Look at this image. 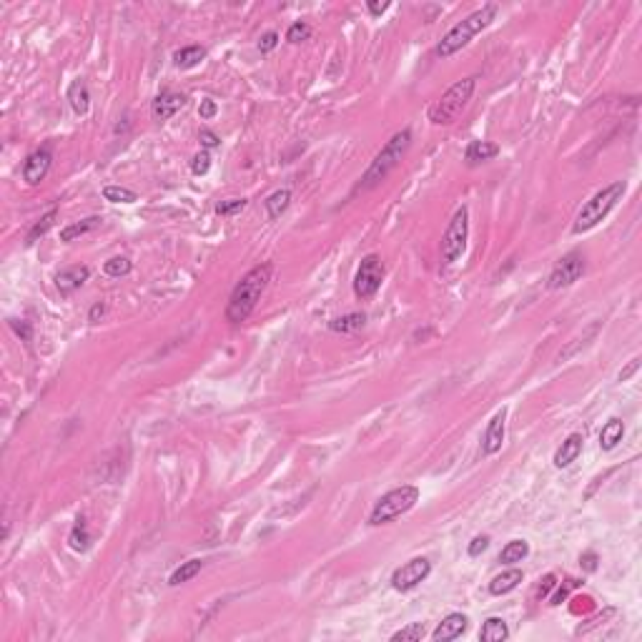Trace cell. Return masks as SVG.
Wrapping results in <instances>:
<instances>
[{
	"mask_svg": "<svg viewBox=\"0 0 642 642\" xmlns=\"http://www.w3.org/2000/svg\"><path fill=\"white\" fill-rule=\"evenodd\" d=\"M587 269V261H584L582 251H569L555 263V269L547 278V289L557 292V289H564V286H572L575 281H580Z\"/></svg>",
	"mask_w": 642,
	"mask_h": 642,
	"instance_id": "9",
	"label": "cell"
},
{
	"mask_svg": "<svg viewBox=\"0 0 642 642\" xmlns=\"http://www.w3.org/2000/svg\"><path fill=\"white\" fill-rule=\"evenodd\" d=\"M204 569V562L201 560H189V562H183L181 567H176L174 569V575L168 577V584L171 587H178V584H183V582H189V580H193V577L198 575Z\"/></svg>",
	"mask_w": 642,
	"mask_h": 642,
	"instance_id": "24",
	"label": "cell"
},
{
	"mask_svg": "<svg viewBox=\"0 0 642 642\" xmlns=\"http://www.w3.org/2000/svg\"><path fill=\"white\" fill-rule=\"evenodd\" d=\"M204 58H206V51L201 48V45H186V48H181V51L174 53V63L178 68H193V66H198Z\"/></svg>",
	"mask_w": 642,
	"mask_h": 642,
	"instance_id": "25",
	"label": "cell"
},
{
	"mask_svg": "<svg viewBox=\"0 0 642 642\" xmlns=\"http://www.w3.org/2000/svg\"><path fill=\"white\" fill-rule=\"evenodd\" d=\"M10 329H13L15 334L21 336L23 342H30V336H33V329H30L28 321H21V319H10Z\"/></svg>",
	"mask_w": 642,
	"mask_h": 642,
	"instance_id": "38",
	"label": "cell"
},
{
	"mask_svg": "<svg viewBox=\"0 0 642 642\" xmlns=\"http://www.w3.org/2000/svg\"><path fill=\"white\" fill-rule=\"evenodd\" d=\"M504 434H507V409H499L492 419H489V427L484 431V439H482V449L484 454H497L504 444Z\"/></svg>",
	"mask_w": 642,
	"mask_h": 642,
	"instance_id": "12",
	"label": "cell"
},
{
	"mask_svg": "<svg viewBox=\"0 0 642 642\" xmlns=\"http://www.w3.org/2000/svg\"><path fill=\"white\" fill-rule=\"evenodd\" d=\"M497 15V5L495 3H487V5H482L479 10H475L472 15H467L464 21H460L457 25H454L449 33H447L442 40L437 43V56L439 58H452L454 53H460L464 45L472 43V38L477 36V33H482V30L487 28L489 23L495 21Z\"/></svg>",
	"mask_w": 642,
	"mask_h": 642,
	"instance_id": "2",
	"label": "cell"
},
{
	"mask_svg": "<svg viewBox=\"0 0 642 642\" xmlns=\"http://www.w3.org/2000/svg\"><path fill=\"white\" fill-rule=\"evenodd\" d=\"M637 369H640V359H632V361H630V364L625 366V369H622L620 374H617V381H628L630 377H632V374L637 372Z\"/></svg>",
	"mask_w": 642,
	"mask_h": 642,
	"instance_id": "40",
	"label": "cell"
},
{
	"mask_svg": "<svg viewBox=\"0 0 642 642\" xmlns=\"http://www.w3.org/2000/svg\"><path fill=\"white\" fill-rule=\"evenodd\" d=\"M243 209H246V198H231V201H221V204L216 206V213H221V216H231V213L243 211Z\"/></svg>",
	"mask_w": 642,
	"mask_h": 642,
	"instance_id": "35",
	"label": "cell"
},
{
	"mask_svg": "<svg viewBox=\"0 0 642 642\" xmlns=\"http://www.w3.org/2000/svg\"><path fill=\"white\" fill-rule=\"evenodd\" d=\"M278 45V33L276 30H269V33H263L261 38H259V51L261 53H271L274 48Z\"/></svg>",
	"mask_w": 642,
	"mask_h": 642,
	"instance_id": "36",
	"label": "cell"
},
{
	"mask_svg": "<svg viewBox=\"0 0 642 642\" xmlns=\"http://www.w3.org/2000/svg\"><path fill=\"white\" fill-rule=\"evenodd\" d=\"M68 545L75 549V552H86L88 545H91V534L86 530V519L78 517L75 519V527L71 530V537H68Z\"/></svg>",
	"mask_w": 642,
	"mask_h": 642,
	"instance_id": "28",
	"label": "cell"
},
{
	"mask_svg": "<svg viewBox=\"0 0 642 642\" xmlns=\"http://www.w3.org/2000/svg\"><path fill=\"white\" fill-rule=\"evenodd\" d=\"M68 101H71V108L78 113V116H86L88 108H91V93H88V86L83 80H75L68 88Z\"/></svg>",
	"mask_w": 642,
	"mask_h": 642,
	"instance_id": "20",
	"label": "cell"
},
{
	"mask_svg": "<svg viewBox=\"0 0 642 642\" xmlns=\"http://www.w3.org/2000/svg\"><path fill=\"white\" fill-rule=\"evenodd\" d=\"M88 276H91L88 266H71V269L60 271L58 276H56V289L60 292V296H71V294L78 292L80 286L86 284Z\"/></svg>",
	"mask_w": 642,
	"mask_h": 642,
	"instance_id": "15",
	"label": "cell"
},
{
	"mask_svg": "<svg viewBox=\"0 0 642 642\" xmlns=\"http://www.w3.org/2000/svg\"><path fill=\"white\" fill-rule=\"evenodd\" d=\"M51 163H53V156L48 146L33 151V154L25 158V163H23V181L28 183V186H38V183L48 176Z\"/></svg>",
	"mask_w": 642,
	"mask_h": 642,
	"instance_id": "11",
	"label": "cell"
},
{
	"mask_svg": "<svg viewBox=\"0 0 642 642\" xmlns=\"http://www.w3.org/2000/svg\"><path fill=\"white\" fill-rule=\"evenodd\" d=\"M216 110H219V106H216L211 98H206V101H201V106H198V116H201V121H209V118L216 116Z\"/></svg>",
	"mask_w": 642,
	"mask_h": 642,
	"instance_id": "39",
	"label": "cell"
},
{
	"mask_svg": "<svg viewBox=\"0 0 642 642\" xmlns=\"http://www.w3.org/2000/svg\"><path fill=\"white\" fill-rule=\"evenodd\" d=\"M103 198L110 201V204H136L139 193L131 189H123V186H106L103 189Z\"/></svg>",
	"mask_w": 642,
	"mask_h": 642,
	"instance_id": "29",
	"label": "cell"
},
{
	"mask_svg": "<svg viewBox=\"0 0 642 642\" xmlns=\"http://www.w3.org/2000/svg\"><path fill=\"white\" fill-rule=\"evenodd\" d=\"M101 224V219L98 216H91V219H86V221H80V224H73V226H66L63 231H60V241H73V239H78V236H83V234H88V231H93L95 226Z\"/></svg>",
	"mask_w": 642,
	"mask_h": 642,
	"instance_id": "30",
	"label": "cell"
},
{
	"mask_svg": "<svg viewBox=\"0 0 642 642\" xmlns=\"http://www.w3.org/2000/svg\"><path fill=\"white\" fill-rule=\"evenodd\" d=\"M416 502H419V489L414 484H401L396 489H389L387 495H381L379 502L374 504L372 514H369V525H389L392 519L407 514Z\"/></svg>",
	"mask_w": 642,
	"mask_h": 642,
	"instance_id": "6",
	"label": "cell"
},
{
	"mask_svg": "<svg viewBox=\"0 0 642 642\" xmlns=\"http://www.w3.org/2000/svg\"><path fill=\"white\" fill-rule=\"evenodd\" d=\"M487 547H489V537H487V534H477L475 540L469 542L467 552H469V557H479Z\"/></svg>",
	"mask_w": 642,
	"mask_h": 642,
	"instance_id": "37",
	"label": "cell"
},
{
	"mask_svg": "<svg viewBox=\"0 0 642 642\" xmlns=\"http://www.w3.org/2000/svg\"><path fill=\"white\" fill-rule=\"evenodd\" d=\"M289 204H292V191L289 189H278V191H274L266 201H263V206H266V213H269V219L271 221H276L281 213L289 209Z\"/></svg>",
	"mask_w": 642,
	"mask_h": 642,
	"instance_id": "23",
	"label": "cell"
},
{
	"mask_svg": "<svg viewBox=\"0 0 642 642\" xmlns=\"http://www.w3.org/2000/svg\"><path fill=\"white\" fill-rule=\"evenodd\" d=\"M103 314H106V307H103L101 301H98V304H93V307H91V311H88V321H93V324H95V321L101 319Z\"/></svg>",
	"mask_w": 642,
	"mask_h": 642,
	"instance_id": "44",
	"label": "cell"
},
{
	"mask_svg": "<svg viewBox=\"0 0 642 642\" xmlns=\"http://www.w3.org/2000/svg\"><path fill=\"white\" fill-rule=\"evenodd\" d=\"M56 216H58V206H53V209H48V213L45 216H40V219L33 224V228L28 231V236H25V243H36L40 236L48 234V228L53 226V221H56Z\"/></svg>",
	"mask_w": 642,
	"mask_h": 642,
	"instance_id": "27",
	"label": "cell"
},
{
	"mask_svg": "<svg viewBox=\"0 0 642 642\" xmlns=\"http://www.w3.org/2000/svg\"><path fill=\"white\" fill-rule=\"evenodd\" d=\"M131 269H133V263H131V259H126V256H113V259H108V261L103 263V271L113 278L128 276Z\"/></svg>",
	"mask_w": 642,
	"mask_h": 642,
	"instance_id": "31",
	"label": "cell"
},
{
	"mask_svg": "<svg viewBox=\"0 0 642 642\" xmlns=\"http://www.w3.org/2000/svg\"><path fill=\"white\" fill-rule=\"evenodd\" d=\"M366 324V316L361 311H354V314L346 316H336V319L329 321V329L336 331V334H351V331H359V329Z\"/></svg>",
	"mask_w": 642,
	"mask_h": 642,
	"instance_id": "22",
	"label": "cell"
},
{
	"mask_svg": "<svg viewBox=\"0 0 642 642\" xmlns=\"http://www.w3.org/2000/svg\"><path fill=\"white\" fill-rule=\"evenodd\" d=\"M582 444H584V437L580 434V431H575V434H569L564 442H562V447L555 452V467L557 469H564L569 467L572 462H577V457L582 454Z\"/></svg>",
	"mask_w": 642,
	"mask_h": 642,
	"instance_id": "16",
	"label": "cell"
},
{
	"mask_svg": "<svg viewBox=\"0 0 642 642\" xmlns=\"http://www.w3.org/2000/svg\"><path fill=\"white\" fill-rule=\"evenodd\" d=\"M467 239H469V211L467 206H462V209L454 211L452 221H449V226H447L444 236H442V261L447 266L454 263L464 254Z\"/></svg>",
	"mask_w": 642,
	"mask_h": 642,
	"instance_id": "7",
	"label": "cell"
},
{
	"mask_svg": "<svg viewBox=\"0 0 642 642\" xmlns=\"http://www.w3.org/2000/svg\"><path fill=\"white\" fill-rule=\"evenodd\" d=\"M209 168H211V156H209V151H201V154L193 156V160H191V171H193V176L209 174Z\"/></svg>",
	"mask_w": 642,
	"mask_h": 642,
	"instance_id": "34",
	"label": "cell"
},
{
	"mask_svg": "<svg viewBox=\"0 0 642 642\" xmlns=\"http://www.w3.org/2000/svg\"><path fill=\"white\" fill-rule=\"evenodd\" d=\"M424 635H427L424 622H412V625H407V628H401L399 632H394L392 640L394 642H416V640H422Z\"/></svg>",
	"mask_w": 642,
	"mask_h": 642,
	"instance_id": "32",
	"label": "cell"
},
{
	"mask_svg": "<svg viewBox=\"0 0 642 642\" xmlns=\"http://www.w3.org/2000/svg\"><path fill=\"white\" fill-rule=\"evenodd\" d=\"M499 154V146L497 143H489V141H472L464 151V160L467 163H484V160H492L495 156Z\"/></svg>",
	"mask_w": 642,
	"mask_h": 642,
	"instance_id": "18",
	"label": "cell"
},
{
	"mask_svg": "<svg viewBox=\"0 0 642 642\" xmlns=\"http://www.w3.org/2000/svg\"><path fill=\"white\" fill-rule=\"evenodd\" d=\"M479 637L484 642H504L510 637V628H507V622H504L502 617H489V620H484V625H482Z\"/></svg>",
	"mask_w": 642,
	"mask_h": 642,
	"instance_id": "21",
	"label": "cell"
},
{
	"mask_svg": "<svg viewBox=\"0 0 642 642\" xmlns=\"http://www.w3.org/2000/svg\"><path fill=\"white\" fill-rule=\"evenodd\" d=\"M186 106V98H183L181 93H174V91H163V93L156 95L154 106H151V110H154V118L158 121V123H163V121H168L171 116H176L178 110Z\"/></svg>",
	"mask_w": 642,
	"mask_h": 642,
	"instance_id": "14",
	"label": "cell"
},
{
	"mask_svg": "<svg viewBox=\"0 0 642 642\" xmlns=\"http://www.w3.org/2000/svg\"><path fill=\"white\" fill-rule=\"evenodd\" d=\"M431 572V562L427 557H414V560L404 562L401 567L394 569L392 575V587L396 592H409L414 590L416 584H422Z\"/></svg>",
	"mask_w": 642,
	"mask_h": 642,
	"instance_id": "10",
	"label": "cell"
},
{
	"mask_svg": "<svg viewBox=\"0 0 642 642\" xmlns=\"http://www.w3.org/2000/svg\"><path fill=\"white\" fill-rule=\"evenodd\" d=\"M384 263L377 254H366L361 259L357 269V276H354V294L359 299H372L374 294L379 292L381 281H384Z\"/></svg>",
	"mask_w": 642,
	"mask_h": 642,
	"instance_id": "8",
	"label": "cell"
},
{
	"mask_svg": "<svg viewBox=\"0 0 642 642\" xmlns=\"http://www.w3.org/2000/svg\"><path fill=\"white\" fill-rule=\"evenodd\" d=\"M469 625V617L462 613H449L444 617V620L439 622L437 630L431 632V640L434 642H449V640H457V637L467 630Z\"/></svg>",
	"mask_w": 642,
	"mask_h": 642,
	"instance_id": "13",
	"label": "cell"
},
{
	"mask_svg": "<svg viewBox=\"0 0 642 642\" xmlns=\"http://www.w3.org/2000/svg\"><path fill=\"white\" fill-rule=\"evenodd\" d=\"M525 580V572L517 567L507 569V572H502V575H497L492 582H489V595H495V597H499V595H507V592H512L514 587H517L519 582Z\"/></svg>",
	"mask_w": 642,
	"mask_h": 642,
	"instance_id": "17",
	"label": "cell"
},
{
	"mask_svg": "<svg viewBox=\"0 0 642 642\" xmlns=\"http://www.w3.org/2000/svg\"><path fill=\"white\" fill-rule=\"evenodd\" d=\"M530 555V545L525 540H512L507 542L499 552V562L502 564H514V562H522L525 557Z\"/></svg>",
	"mask_w": 642,
	"mask_h": 642,
	"instance_id": "26",
	"label": "cell"
},
{
	"mask_svg": "<svg viewBox=\"0 0 642 642\" xmlns=\"http://www.w3.org/2000/svg\"><path fill=\"white\" fill-rule=\"evenodd\" d=\"M409 146H412V131H409V128L396 131L394 136L384 143V148H381L379 154H377V158L372 160V166L366 168V174L361 176L359 189H374V186H379V183L399 166V160L404 158Z\"/></svg>",
	"mask_w": 642,
	"mask_h": 642,
	"instance_id": "3",
	"label": "cell"
},
{
	"mask_svg": "<svg viewBox=\"0 0 642 642\" xmlns=\"http://www.w3.org/2000/svg\"><path fill=\"white\" fill-rule=\"evenodd\" d=\"M271 271H274V266L269 261H263L256 263L254 269L241 276V281L234 286V292L228 296L226 321L241 324V321H246L254 314V309L259 307V301H261L263 292H266V286L271 281Z\"/></svg>",
	"mask_w": 642,
	"mask_h": 642,
	"instance_id": "1",
	"label": "cell"
},
{
	"mask_svg": "<svg viewBox=\"0 0 642 642\" xmlns=\"http://www.w3.org/2000/svg\"><path fill=\"white\" fill-rule=\"evenodd\" d=\"M477 88V78H462L457 80L452 88H447V93L439 98L429 110V121L434 126H449L454 123L460 113L467 108V103L472 101V93Z\"/></svg>",
	"mask_w": 642,
	"mask_h": 642,
	"instance_id": "5",
	"label": "cell"
},
{
	"mask_svg": "<svg viewBox=\"0 0 642 642\" xmlns=\"http://www.w3.org/2000/svg\"><path fill=\"white\" fill-rule=\"evenodd\" d=\"M580 564H582L587 572H595V569H597V555H595V552H584V555L580 557Z\"/></svg>",
	"mask_w": 642,
	"mask_h": 642,
	"instance_id": "41",
	"label": "cell"
},
{
	"mask_svg": "<svg viewBox=\"0 0 642 642\" xmlns=\"http://www.w3.org/2000/svg\"><path fill=\"white\" fill-rule=\"evenodd\" d=\"M309 36H311V25L304 21H296L289 25V30H286V40L289 43H301V40H309Z\"/></svg>",
	"mask_w": 642,
	"mask_h": 642,
	"instance_id": "33",
	"label": "cell"
},
{
	"mask_svg": "<svg viewBox=\"0 0 642 642\" xmlns=\"http://www.w3.org/2000/svg\"><path fill=\"white\" fill-rule=\"evenodd\" d=\"M622 193H625V183L622 181H615V183H610V186H605L602 191H597V193L580 209L575 224H572V234H584V231H590V228L597 226L602 219H607V213L617 206Z\"/></svg>",
	"mask_w": 642,
	"mask_h": 642,
	"instance_id": "4",
	"label": "cell"
},
{
	"mask_svg": "<svg viewBox=\"0 0 642 642\" xmlns=\"http://www.w3.org/2000/svg\"><path fill=\"white\" fill-rule=\"evenodd\" d=\"M552 587H555V575H547L545 580H542L540 592H537V595H540V597H547V592L552 590Z\"/></svg>",
	"mask_w": 642,
	"mask_h": 642,
	"instance_id": "43",
	"label": "cell"
},
{
	"mask_svg": "<svg viewBox=\"0 0 642 642\" xmlns=\"http://www.w3.org/2000/svg\"><path fill=\"white\" fill-rule=\"evenodd\" d=\"M622 437H625V422L622 419H610V422L602 427V431H599V447L605 449V452H610V449H615V447L620 444Z\"/></svg>",
	"mask_w": 642,
	"mask_h": 642,
	"instance_id": "19",
	"label": "cell"
},
{
	"mask_svg": "<svg viewBox=\"0 0 642 642\" xmlns=\"http://www.w3.org/2000/svg\"><path fill=\"white\" fill-rule=\"evenodd\" d=\"M201 143H204L206 148H216L219 146V136L211 131H201Z\"/></svg>",
	"mask_w": 642,
	"mask_h": 642,
	"instance_id": "42",
	"label": "cell"
},
{
	"mask_svg": "<svg viewBox=\"0 0 642 642\" xmlns=\"http://www.w3.org/2000/svg\"><path fill=\"white\" fill-rule=\"evenodd\" d=\"M366 8H369V13L372 15H381L389 8V3H369Z\"/></svg>",
	"mask_w": 642,
	"mask_h": 642,
	"instance_id": "45",
	"label": "cell"
}]
</instances>
